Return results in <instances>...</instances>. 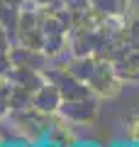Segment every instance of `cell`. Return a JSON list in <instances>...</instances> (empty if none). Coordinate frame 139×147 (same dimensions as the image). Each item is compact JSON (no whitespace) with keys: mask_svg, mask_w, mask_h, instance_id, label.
Listing matches in <instances>:
<instances>
[{"mask_svg":"<svg viewBox=\"0 0 139 147\" xmlns=\"http://www.w3.org/2000/svg\"><path fill=\"white\" fill-rule=\"evenodd\" d=\"M63 113L68 118H73V120H88L95 110H93V103H88L86 98H76V100L63 103Z\"/></svg>","mask_w":139,"mask_h":147,"instance_id":"cell-2","label":"cell"},{"mask_svg":"<svg viewBox=\"0 0 139 147\" xmlns=\"http://www.w3.org/2000/svg\"><path fill=\"white\" fill-rule=\"evenodd\" d=\"M32 103L39 110H56V105L61 103V93H59L56 86H39V91H37Z\"/></svg>","mask_w":139,"mask_h":147,"instance_id":"cell-1","label":"cell"}]
</instances>
